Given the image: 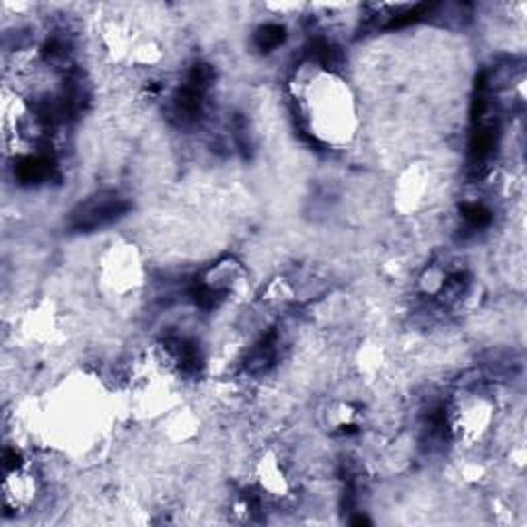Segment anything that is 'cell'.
Listing matches in <instances>:
<instances>
[{"instance_id":"obj_1","label":"cell","mask_w":527,"mask_h":527,"mask_svg":"<svg viewBox=\"0 0 527 527\" xmlns=\"http://www.w3.org/2000/svg\"><path fill=\"white\" fill-rule=\"evenodd\" d=\"M124 198L116 192H102L76 206L73 212V227L76 231H97L126 212Z\"/></svg>"},{"instance_id":"obj_2","label":"cell","mask_w":527,"mask_h":527,"mask_svg":"<svg viewBox=\"0 0 527 527\" xmlns=\"http://www.w3.org/2000/svg\"><path fill=\"white\" fill-rule=\"evenodd\" d=\"M285 37H287L285 27L278 25V23H268V25L258 29L256 44H258L259 50L270 52V50L280 48L282 42H285Z\"/></svg>"}]
</instances>
